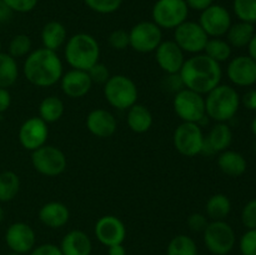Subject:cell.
<instances>
[{
	"instance_id": "obj_7",
	"label": "cell",
	"mask_w": 256,
	"mask_h": 255,
	"mask_svg": "<svg viewBox=\"0 0 256 255\" xmlns=\"http://www.w3.org/2000/svg\"><path fill=\"white\" fill-rule=\"evenodd\" d=\"M205 248L214 255H228L235 246L236 235L225 220H212L202 232Z\"/></svg>"
},
{
	"instance_id": "obj_38",
	"label": "cell",
	"mask_w": 256,
	"mask_h": 255,
	"mask_svg": "<svg viewBox=\"0 0 256 255\" xmlns=\"http://www.w3.org/2000/svg\"><path fill=\"white\" fill-rule=\"evenodd\" d=\"M239 248L242 255H256V229H248L242 234Z\"/></svg>"
},
{
	"instance_id": "obj_27",
	"label": "cell",
	"mask_w": 256,
	"mask_h": 255,
	"mask_svg": "<svg viewBox=\"0 0 256 255\" xmlns=\"http://www.w3.org/2000/svg\"><path fill=\"white\" fill-rule=\"evenodd\" d=\"M255 34L254 24L245 22H238L232 24L226 32V42L232 48H248Z\"/></svg>"
},
{
	"instance_id": "obj_54",
	"label": "cell",
	"mask_w": 256,
	"mask_h": 255,
	"mask_svg": "<svg viewBox=\"0 0 256 255\" xmlns=\"http://www.w3.org/2000/svg\"><path fill=\"white\" fill-rule=\"evenodd\" d=\"M0 52H2V42H0Z\"/></svg>"
},
{
	"instance_id": "obj_40",
	"label": "cell",
	"mask_w": 256,
	"mask_h": 255,
	"mask_svg": "<svg viewBox=\"0 0 256 255\" xmlns=\"http://www.w3.org/2000/svg\"><path fill=\"white\" fill-rule=\"evenodd\" d=\"M88 74H89L92 84H102V85H104L105 82L109 80V78L112 76L106 65L102 64V62H96L94 66L90 68V69L88 70Z\"/></svg>"
},
{
	"instance_id": "obj_36",
	"label": "cell",
	"mask_w": 256,
	"mask_h": 255,
	"mask_svg": "<svg viewBox=\"0 0 256 255\" xmlns=\"http://www.w3.org/2000/svg\"><path fill=\"white\" fill-rule=\"evenodd\" d=\"M82 2L90 10L102 15L118 12L122 4V0H82Z\"/></svg>"
},
{
	"instance_id": "obj_50",
	"label": "cell",
	"mask_w": 256,
	"mask_h": 255,
	"mask_svg": "<svg viewBox=\"0 0 256 255\" xmlns=\"http://www.w3.org/2000/svg\"><path fill=\"white\" fill-rule=\"evenodd\" d=\"M248 52H249V56L252 58L256 62V32L254 34V36H252L250 44L248 45Z\"/></svg>"
},
{
	"instance_id": "obj_32",
	"label": "cell",
	"mask_w": 256,
	"mask_h": 255,
	"mask_svg": "<svg viewBox=\"0 0 256 255\" xmlns=\"http://www.w3.org/2000/svg\"><path fill=\"white\" fill-rule=\"evenodd\" d=\"M232 48L222 38H209L204 49V54L219 64L228 62L232 58Z\"/></svg>"
},
{
	"instance_id": "obj_12",
	"label": "cell",
	"mask_w": 256,
	"mask_h": 255,
	"mask_svg": "<svg viewBox=\"0 0 256 255\" xmlns=\"http://www.w3.org/2000/svg\"><path fill=\"white\" fill-rule=\"evenodd\" d=\"M174 40L180 49L188 54L196 55L204 52L209 36L198 22L186 20L174 29Z\"/></svg>"
},
{
	"instance_id": "obj_16",
	"label": "cell",
	"mask_w": 256,
	"mask_h": 255,
	"mask_svg": "<svg viewBox=\"0 0 256 255\" xmlns=\"http://www.w3.org/2000/svg\"><path fill=\"white\" fill-rule=\"evenodd\" d=\"M94 232L96 239L106 248L115 244H122L126 236V228L115 215H104L95 222Z\"/></svg>"
},
{
	"instance_id": "obj_28",
	"label": "cell",
	"mask_w": 256,
	"mask_h": 255,
	"mask_svg": "<svg viewBox=\"0 0 256 255\" xmlns=\"http://www.w3.org/2000/svg\"><path fill=\"white\" fill-rule=\"evenodd\" d=\"M232 212V202L229 196L222 192L212 195L205 205L206 216L212 220H225Z\"/></svg>"
},
{
	"instance_id": "obj_11",
	"label": "cell",
	"mask_w": 256,
	"mask_h": 255,
	"mask_svg": "<svg viewBox=\"0 0 256 255\" xmlns=\"http://www.w3.org/2000/svg\"><path fill=\"white\" fill-rule=\"evenodd\" d=\"M130 48L140 54L156 50L162 42V30L152 20H144L129 30Z\"/></svg>"
},
{
	"instance_id": "obj_44",
	"label": "cell",
	"mask_w": 256,
	"mask_h": 255,
	"mask_svg": "<svg viewBox=\"0 0 256 255\" xmlns=\"http://www.w3.org/2000/svg\"><path fill=\"white\" fill-rule=\"evenodd\" d=\"M29 255H62V250L58 245L52 244V242H45L35 246Z\"/></svg>"
},
{
	"instance_id": "obj_46",
	"label": "cell",
	"mask_w": 256,
	"mask_h": 255,
	"mask_svg": "<svg viewBox=\"0 0 256 255\" xmlns=\"http://www.w3.org/2000/svg\"><path fill=\"white\" fill-rule=\"evenodd\" d=\"M185 2H186L189 9L200 12L206 9V8H209L210 5L214 4V0H185Z\"/></svg>"
},
{
	"instance_id": "obj_19",
	"label": "cell",
	"mask_w": 256,
	"mask_h": 255,
	"mask_svg": "<svg viewBox=\"0 0 256 255\" xmlns=\"http://www.w3.org/2000/svg\"><path fill=\"white\" fill-rule=\"evenodd\" d=\"M59 82L62 92L70 99L84 98L92 88V82L88 72L78 69H70L64 72Z\"/></svg>"
},
{
	"instance_id": "obj_45",
	"label": "cell",
	"mask_w": 256,
	"mask_h": 255,
	"mask_svg": "<svg viewBox=\"0 0 256 255\" xmlns=\"http://www.w3.org/2000/svg\"><path fill=\"white\" fill-rule=\"evenodd\" d=\"M242 104L248 110H256V89H250L242 95Z\"/></svg>"
},
{
	"instance_id": "obj_23",
	"label": "cell",
	"mask_w": 256,
	"mask_h": 255,
	"mask_svg": "<svg viewBox=\"0 0 256 255\" xmlns=\"http://www.w3.org/2000/svg\"><path fill=\"white\" fill-rule=\"evenodd\" d=\"M62 255H92V242L82 230H70L64 235L59 245Z\"/></svg>"
},
{
	"instance_id": "obj_5",
	"label": "cell",
	"mask_w": 256,
	"mask_h": 255,
	"mask_svg": "<svg viewBox=\"0 0 256 255\" xmlns=\"http://www.w3.org/2000/svg\"><path fill=\"white\" fill-rule=\"evenodd\" d=\"M104 98L109 105L118 110H128L138 102V86L126 75H112L104 84Z\"/></svg>"
},
{
	"instance_id": "obj_25",
	"label": "cell",
	"mask_w": 256,
	"mask_h": 255,
	"mask_svg": "<svg viewBox=\"0 0 256 255\" xmlns=\"http://www.w3.org/2000/svg\"><path fill=\"white\" fill-rule=\"evenodd\" d=\"M68 40V32L64 24L56 20L46 22L42 29V42L45 49L56 52L65 45Z\"/></svg>"
},
{
	"instance_id": "obj_51",
	"label": "cell",
	"mask_w": 256,
	"mask_h": 255,
	"mask_svg": "<svg viewBox=\"0 0 256 255\" xmlns=\"http://www.w3.org/2000/svg\"><path fill=\"white\" fill-rule=\"evenodd\" d=\"M252 134H254L256 136V116L254 118V120L252 122Z\"/></svg>"
},
{
	"instance_id": "obj_2",
	"label": "cell",
	"mask_w": 256,
	"mask_h": 255,
	"mask_svg": "<svg viewBox=\"0 0 256 255\" xmlns=\"http://www.w3.org/2000/svg\"><path fill=\"white\" fill-rule=\"evenodd\" d=\"M22 72L34 86L49 88L60 82L64 74V66L56 52L39 48L25 58Z\"/></svg>"
},
{
	"instance_id": "obj_31",
	"label": "cell",
	"mask_w": 256,
	"mask_h": 255,
	"mask_svg": "<svg viewBox=\"0 0 256 255\" xmlns=\"http://www.w3.org/2000/svg\"><path fill=\"white\" fill-rule=\"evenodd\" d=\"M20 192V178L12 170L0 172V202H9Z\"/></svg>"
},
{
	"instance_id": "obj_49",
	"label": "cell",
	"mask_w": 256,
	"mask_h": 255,
	"mask_svg": "<svg viewBox=\"0 0 256 255\" xmlns=\"http://www.w3.org/2000/svg\"><path fill=\"white\" fill-rule=\"evenodd\" d=\"M108 255H126V249L122 244H115L108 248Z\"/></svg>"
},
{
	"instance_id": "obj_37",
	"label": "cell",
	"mask_w": 256,
	"mask_h": 255,
	"mask_svg": "<svg viewBox=\"0 0 256 255\" xmlns=\"http://www.w3.org/2000/svg\"><path fill=\"white\" fill-rule=\"evenodd\" d=\"M108 42L114 50H125L130 46L129 32L124 29H115L108 36Z\"/></svg>"
},
{
	"instance_id": "obj_30",
	"label": "cell",
	"mask_w": 256,
	"mask_h": 255,
	"mask_svg": "<svg viewBox=\"0 0 256 255\" xmlns=\"http://www.w3.org/2000/svg\"><path fill=\"white\" fill-rule=\"evenodd\" d=\"M19 78V66L16 59L8 52H0V88L12 86Z\"/></svg>"
},
{
	"instance_id": "obj_52",
	"label": "cell",
	"mask_w": 256,
	"mask_h": 255,
	"mask_svg": "<svg viewBox=\"0 0 256 255\" xmlns=\"http://www.w3.org/2000/svg\"><path fill=\"white\" fill-rule=\"evenodd\" d=\"M4 218H5V212H4V209H2V205H0V222L4 220Z\"/></svg>"
},
{
	"instance_id": "obj_21",
	"label": "cell",
	"mask_w": 256,
	"mask_h": 255,
	"mask_svg": "<svg viewBox=\"0 0 256 255\" xmlns=\"http://www.w3.org/2000/svg\"><path fill=\"white\" fill-rule=\"evenodd\" d=\"M40 222L50 229H60L65 226L70 219L69 208L60 202H45L38 212Z\"/></svg>"
},
{
	"instance_id": "obj_48",
	"label": "cell",
	"mask_w": 256,
	"mask_h": 255,
	"mask_svg": "<svg viewBox=\"0 0 256 255\" xmlns=\"http://www.w3.org/2000/svg\"><path fill=\"white\" fill-rule=\"evenodd\" d=\"M12 12L8 8V5L5 4L2 0H0V24L2 22H6L12 19Z\"/></svg>"
},
{
	"instance_id": "obj_22",
	"label": "cell",
	"mask_w": 256,
	"mask_h": 255,
	"mask_svg": "<svg viewBox=\"0 0 256 255\" xmlns=\"http://www.w3.org/2000/svg\"><path fill=\"white\" fill-rule=\"evenodd\" d=\"M232 142V130L226 122H215L205 136V146L202 152L216 154L228 150Z\"/></svg>"
},
{
	"instance_id": "obj_17",
	"label": "cell",
	"mask_w": 256,
	"mask_h": 255,
	"mask_svg": "<svg viewBox=\"0 0 256 255\" xmlns=\"http://www.w3.org/2000/svg\"><path fill=\"white\" fill-rule=\"evenodd\" d=\"M226 75L235 86H252L256 84V62L249 55L232 58L228 64Z\"/></svg>"
},
{
	"instance_id": "obj_43",
	"label": "cell",
	"mask_w": 256,
	"mask_h": 255,
	"mask_svg": "<svg viewBox=\"0 0 256 255\" xmlns=\"http://www.w3.org/2000/svg\"><path fill=\"white\" fill-rule=\"evenodd\" d=\"M162 86L170 92L176 94L182 89H184V84L180 78V74H166L162 82Z\"/></svg>"
},
{
	"instance_id": "obj_14",
	"label": "cell",
	"mask_w": 256,
	"mask_h": 255,
	"mask_svg": "<svg viewBox=\"0 0 256 255\" xmlns=\"http://www.w3.org/2000/svg\"><path fill=\"white\" fill-rule=\"evenodd\" d=\"M49 136L48 124L39 116H32L25 120L19 128L18 139L25 150L34 152L46 144Z\"/></svg>"
},
{
	"instance_id": "obj_10",
	"label": "cell",
	"mask_w": 256,
	"mask_h": 255,
	"mask_svg": "<svg viewBox=\"0 0 256 255\" xmlns=\"http://www.w3.org/2000/svg\"><path fill=\"white\" fill-rule=\"evenodd\" d=\"M32 164L44 176H58L65 172L68 160L62 149L45 144L32 152Z\"/></svg>"
},
{
	"instance_id": "obj_29",
	"label": "cell",
	"mask_w": 256,
	"mask_h": 255,
	"mask_svg": "<svg viewBox=\"0 0 256 255\" xmlns=\"http://www.w3.org/2000/svg\"><path fill=\"white\" fill-rule=\"evenodd\" d=\"M64 110L65 106L62 100L55 95H50L40 102L39 118L44 120L46 124H52V122H56L58 120L62 119V116L64 115Z\"/></svg>"
},
{
	"instance_id": "obj_4",
	"label": "cell",
	"mask_w": 256,
	"mask_h": 255,
	"mask_svg": "<svg viewBox=\"0 0 256 255\" xmlns=\"http://www.w3.org/2000/svg\"><path fill=\"white\" fill-rule=\"evenodd\" d=\"M242 98L235 88L219 84L205 95V112L215 122H228L236 115Z\"/></svg>"
},
{
	"instance_id": "obj_42",
	"label": "cell",
	"mask_w": 256,
	"mask_h": 255,
	"mask_svg": "<svg viewBox=\"0 0 256 255\" xmlns=\"http://www.w3.org/2000/svg\"><path fill=\"white\" fill-rule=\"evenodd\" d=\"M209 224V218L202 212H192L188 218V226L194 232H202Z\"/></svg>"
},
{
	"instance_id": "obj_39",
	"label": "cell",
	"mask_w": 256,
	"mask_h": 255,
	"mask_svg": "<svg viewBox=\"0 0 256 255\" xmlns=\"http://www.w3.org/2000/svg\"><path fill=\"white\" fill-rule=\"evenodd\" d=\"M242 222L246 229H256V198L249 200L242 208Z\"/></svg>"
},
{
	"instance_id": "obj_34",
	"label": "cell",
	"mask_w": 256,
	"mask_h": 255,
	"mask_svg": "<svg viewBox=\"0 0 256 255\" xmlns=\"http://www.w3.org/2000/svg\"><path fill=\"white\" fill-rule=\"evenodd\" d=\"M32 52V42L29 35L18 34L10 40L8 46V54L12 55L14 59L26 58Z\"/></svg>"
},
{
	"instance_id": "obj_9",
	"label": "cell",
	"mask_w": 256,
	"mask_h": 255,
	"mask_svg": "<svg viewBox=\"0 0 256 255\" xmlns=\"http://www.w3.org/2000/svg\"><path fill=\"white\" fill-rule=\"evenodd\" d=\"M172 144L176 152L184 156L192 158L202 154L205 146V135L202 125L182 122L174 130Z\"/></svg>"
},
{
	"instance_id": "obj_55",
	"label": "cell",
	"mask_w": 256,
	"mask_h": 255,
	"mask_svg": "<svg viewBox=\"0 0 256 255\" xmlns=\"http://www.w3.org/2000/svg\"><path fill=\"white\" fill-rule=\"evenodd\" d=\"M255 150H256V145H255Z\"/></svg>"
},
{
	"instance_id": "obj_53",
	"label": "cell",
	"mask_w": 256,
	"mask_h": 255,
	"mask_svg": "<svg viewBox=\"0 0 256 255\" xmlns=\"http://www.w3.org/2000/svg\"><path fill=\"white\" fill-rule=\"evenodd\" d=\"M8 255H20V254H18V252H10Z\"/></svg>"
},
{
	"instance_id": "obj_6",
	"label": "cell",
	"mask_w": 256,
	"mask_h": 255,
	"mask_svg": "<svg viewBox=\"0 0 256 255\" xmlns=\"http://www.w3.org/2000/svg\"><path fill=\"white\" fill-rule=\"evenodd\" d=\"M172 108L178 118L184 122H196L202 125V122L208 119L205 112V96L186 88L174 94Z\"/></svg>"
},
{
	"instance_id": "obj_1",
	"label": "cell",
	"mask_w": 256,
	"mask_h": 255,
	"mask_svg": "<svg viewBox=\"0 0 256 255\" xmlns=\"http://www.w3.org/2000/svg\"><path fill=\"white\" fill-rule=\"evenodd\" d=\"M179 74L186 89L206 95L222 84V69L219 62L202 52L188 58Z\"/></svg>"
},
{
	"instance_id": "obj_3",
	"label": "cell",
	"mask_w": 256,
	"mask_h": 255,
	"mask_svg": "<svg viewBox=\"0 0 256 255\" xmlns=\"http://www.w3.org/2000/svg\"><path fill=\"white\" fill-rule=\"evenodd\" d=\"M64 58L72 69L88 72L100 59V45L88 32H78L68 38L64 45Z\"/></svg>"
},
{
	"instance_id": "obj_41",
	"label": "cell",
	"mask_w": 256,
	"mask_h": 255,
	"mask_svg": "<svg viewBox=\"0 0 256 255\" xmlns=\"http://www.w3.org/2000/svg\"><path fill=\"white\" fill-rule=\"evenodd\" d=\"M12 12H30L36 8L39 0H2Z\"/></svg>"
},
{
	"instance_id": "obj_15",
	"label": "cell",
	"mask_w": 256,
	"mask_h": 255,
	"mask_svg": "<svg viewBox=\"0 0 256 255\" xmlns=\"http://www.w3.org/2000/svg\"><path fill=\"white\" fill-rule=\"evenodd\" d=\"M5 242L10 252L20 255L29 254L35 248L36 235L34 229L29 224L22 222H12L5 232Z\"/></svg>"
},
{
	"instance_id": "obj_33",
	"label": "cell",
	"mask_w": 256,
	"mask_h": 255,
	"mask_svg": "<svg viewBox=\"0 0 256 255\" xmlns=\"http://www.w3.org/2000/svg\"><path fill=\"white\" fill-rule=\"evenodd\" d=\"M198 245L189 235L179 234L168 244L166 255H198Z\"/></svg>"
},
{
	"instance_id": "obj_47",
	"label": "cell",
	"mask_w": 256,
	"mask_h": 255,
	"mask_svg": "<svg viewBox=\"0 0 256 255\" xmlns=\"http://www.w3.org/2000/svg\"><path fill=\"white\" fill-rule=\"evenodd\" d=\"M12 105V94L8 89L0 88V114L6 112Z\"/></svg>"
},
{
	"instance_id": "obj_20",
	"label": "cell",
	"mask_w": 256,
	"mask_h": 255,
	"mask_svg": "<svg viewBox=\"0 0 256 255\" xmlns=\"http://www.w3.org/2000/svg\"><path fill=\"white\" fill-rule=\"evenodd\" d=\"M86 128L94 136L105 139L115 134L118 128V122L115 115L106 109L92 110L86 116Z\"/></svg>"
},
{
	"instance_id": "obj_24",
	"label": "cell",
	"mask_w": 256,
	"mask_h": 255,
	"mask_svg": "<svg viewBox=\"0 0 256 255\" xmlns=\"http://www.w3.org/2000/svg\"><path fill=\"white\" fill-rule=\"evenodd\" d=\"M218 166L222 174L232 178H239L246 172L248 162L244 155L240 154L239 152L228 149L219 152Z\"/></svg>"
},
{
	"instance_id": "obj_8",
	"label": "cell",
	"mask_w": 256,
	"mask_h": 255,
	"mask_svg": "<svg viewBox=\"0 0 256 255\" xmlns=\"http://www.w3.org/2000/svg\"><path fill=\"white\" fill-rule=\"evenodd\" d=\"M189 10L185 0H156L152 9V22L162 30H174L186 22Z\"/></svg>"
},
{
	"instance_id": "obj_35",
	"label": "cell",
	"mask_w": 256,
	"mask_h": 255,
	"mask_svg": "<svg viewBox=\"0 0 256 255\" xmlns=\"http://www.w3.org/2000/svg\"><path fill=\"white\" fill-rule=\"evenodd\" d=\"M232 10L239 22H256V0H234Z\"/></svg>"
},
{
	"instance_id": "obj_13",
	"label": "cell",
	"mask_w": 256,
	"mask_h": 255,
	"mask_svg": "<svg viewBox=\"0 0 256 255\" xmlns=\"http://www.w3.org/2000/svg\"><path fill=\"white\" fill-rule=\"evenodd\" d=\"M198 22L209 38H222L226 35L232 20L226 8L220 4H212L200 12Z\"/></svg>"
},
{
	"instance_id": "obj_26",
	"label": "cell",
	"mask_w": 256,
	"mask_h": 255,
	"mask_svg": "<svg viewBox=\"0 0 256 255\" xmlns=\"http://www.w3.org/2000/svg\"><path fill=\"white\" fill-rule=\"evenodd\" d=\"M152 114L145 105L142 104H134L130 109H128L126 115V124L132 132L136 134H144L149 132L152 128Z\"/></svg>"
},
{
	"instance_id": "obj_18",
	"label": "cell",
	"mask_w": 256,
	"mask_h": 255,
	"mask_svg": "<svg viewBox=\"0 0 256 255\" xmlns=\"http://www.w3.org/2000/svg\"><path fill=\"white\" fill-rule=\"evenodd\" d=\"M155 60L165 74H179L185 62V52L174 40H162L155 50Z\"/></svg>"
}]
</instances>
